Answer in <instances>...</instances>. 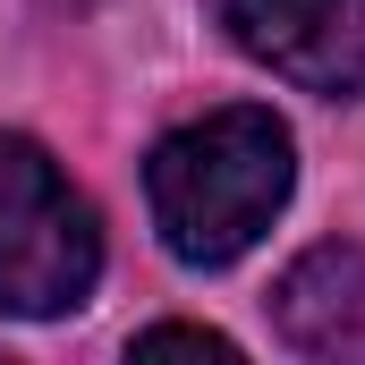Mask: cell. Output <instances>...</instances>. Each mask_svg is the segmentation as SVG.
<instances>
[{
    "label": "cell",
    "instance_id": "1",
    "mask_svg": "<svg viewBox=\"0 0 365 365\" xmlns=\"http://www.w3.org/2000/svg\"><path fill=\"white\" fill-rule=\"evenodd\" d=\"M289 179H297L289 128L255 102H230L153 145L145 195H153V230L179 264H238L289 204Z\"/></svg>",
    "mask_w": 365,
    "mask_h": 365
},
{
    "label": "cell",
    "instance_id": "2",
    "mask_svg": "<svg viewBox=\"0 0 365 365\" xmlns=\"http://www.w3.org/2000/svg\"><path fill=\"white\" fill-rule=\"evenodd\" d=\"M102 272L93 204L60 179V162L26 136H0V314L51 323L86 306Z\"/></svg>",
    "mask_w": 365,
    "mask_h": 365
},
{
    "label": "cell",
    "instance_id": "3",
    "mask_svg": "<svg viewBox=\"0 0 365 365\" xmlns=\"http://www.w3.org/2000/svg\"><path fill=\"white\" fill-rule=\"evenodd\" d=\"M230 34L306 93H365V0H230Z\"/></svg>",
    "mask_w": 365,
    "mask_h": 365
},
{
    "label": "cell",
    "instance_id": "4",
    "mask_svg": "<svg viewBox=\"0 0 365 365\" xmlns=\"http://www.w3.org/2000/svg\"><path fill=\"white\" fill-rule=\"evenodd\" d=\"M365 314V247H314L272 289V323L297 349H340Z\"/></svg>",
    "mask_w": 365,
    "mask_h": 365
},
{
    "label": "cell",
    "instance_id": "5",
    "mask_svg": "<svg viewBox=\"0 0 365 365\" xmlns=\"http://www.w3.org/2000/svg\"><path fill=\"white\" fill-rule=\"evenodd\" d=\"M170 349H187V357H238L221 331H195V323H162V331L136 340V357H170Z\"/></svg>",
    "mask_w": 365,
    "mask_h": 365
}]
</instances>
